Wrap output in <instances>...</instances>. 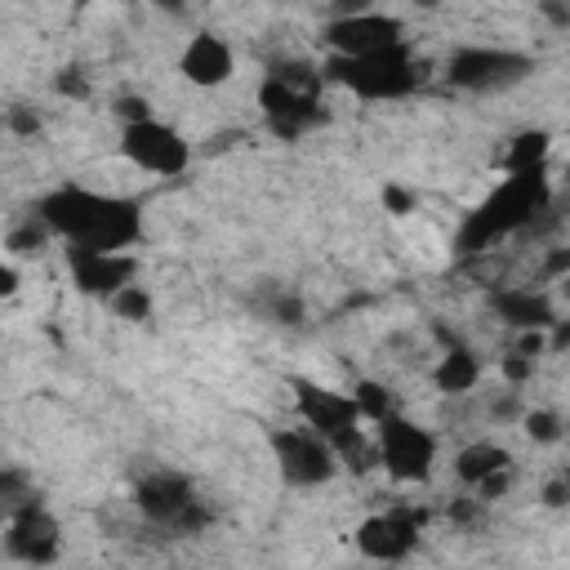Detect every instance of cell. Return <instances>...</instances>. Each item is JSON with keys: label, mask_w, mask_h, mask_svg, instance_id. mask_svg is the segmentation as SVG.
Masks as SVG:
<instances>
[{"label": "cell", "mask_w": 570, "mask_h": 570, "mask_svg": "<svg viewBox=\"0 0 570 570\" xmlns=\"http://www.w3.org/2000/svg\"><path fill=\"white\" fill-rule=\"evenodd\" d=\"M530 71H534V58H530V53L494 49V45H463V49H454L450 62H445V80H450L454 89H468V94L512 89V85H521Z\"/></svg>", "instance_id": "obj_5"}, {"label": "cell", "mask_w": 570, "mask_h": 570, "mask_svg": "<svg viewBox=\"0 0 570 570\" xmlns=\"http://www.w3.org/2000/svg\"><path fill=\"white\" fill-rule=\"evenodd\" d=\"M107 303H111V312L125 316V321H147V316H151V294H147L142 285H125V289L111 294Z\"/></svg>", "instance_id": "obj_22"}, {"label": "cell", "mask_w": 570, "mask_h": 570, "mask_svg": "<svg viewBox=\"0 0 570 570\" xmlns=\"http://www.w3.org/2000/svg\"><path fill=\"white\" fill-rule=\"evenodd\" d=\"M503 374H508L512 383H521V379H530V374H534V361H525V356H517V352H512V356L503 361Z\"/></svg>", "instance_id": "obj_27"}, {"label": "cell", "mask_w": 570, "mask_h": 570, "mask_svg": "<svg viewBox=\"0 0 570 570\" xmlns=\"http://www.w3.org/2000/svg\"><path fill=\"white\" fill-rule=\"evenodd\" d=\"M120 151L129 165L147 169V174H160V178H174L187 169L191 160V147L178 129H169L165 120H138V125H125L120 129Z\"/></svg>", "instance_id": "obj_6"}, {"label": "cell", "mask_w": 570, "mask_h": 570, "mask_svg": "<svg viewBox=\"0 0 570 570\" xmlns=\"http://www.w3.org/2000/svg\"><path fill=\"white\" fill-rule=\"evenodd\" d=\"M58 94L85 98V94H89V85H85V76H80V71H62V76H58Z\"/></svg>", "instance_id": "obj_25"}, {"label": "cell", "mask_w": 570, "mask_h": 570, "mask_svg": "<svg viewBox=\"0 0 570 570\" xmlns=\"http://www.w3.org/2000/svg\"><path fill=\"white\" fill-rule=\"evenodd\" d=\"M36 503V485H31V472L22 468H0V517L9 521L18 508Z\"/></svg>", "instance_id": "obj_19"}, {"label": "cell", "mask_w": 570, "mask_h": 570, "mask_svg": "<svg viewBox=\"0 0 570 570\" xmlns=\"http://www.w3.org/2000/svg\"><path fill=\"white\" fill-rule=\"evenodd\" d=\"M476 379H481V361H476V352H472L468 343H450L445 356H441L436 370H432V383H436L441 392H450V396L472 392Z\"/></svg>", "instance_id": "obj_16"}, {"label": "cell", "mask_w": 570, "mask_h": 570, "mask_svg": "<svg viewBox=\"0 0 570 570\" xmlns=\"http://www.w3.org/2000/svg\"><path fill=\"white\" fill-rule=\"evenodd\" d=\"M272 454H276V468L289 485H325L338 472L334 450L307 428H276L272 432Z\"/></svg>", "instance_id": "obj_9"}, {"label": "cell", "mask_w": 570, "mask_h": 570, "mask_svg": "<svg viewBox=\"0 0 570 570\" xmlns=\"http://www.w3.org/2000/svg\"><path fill=\"white\" fill-rule=\"evenodd\" d=\"M321 80H334L361 98H405L419 89V58L401 40L392 49H374L361 58H330Z\"/></svg>", "instance_id": "obj_3"}, {"label": "cell", "mask_w": 570, "mask_h": 570, "mask_svg": "<svg viewBox=\"0 0 570 570\" xmlns=\"http://www.w3.org/2000/svg\"><path fill=\"white\" fill-rule=\"evenodd\" d=\"M9 125H13L18 134H36V129H40V116L27 111V107H13V111H9Z\"/></svg>", "instance_id": "obj_26"}, {"label": "cell", "mask_w": 570, "mask_h": 570, "mask_svg": "<svg viewBox=\"0 0 570 570\" xmlns=\"http://www.w3.org/2000/svg\"><path fill=\"white\" fill-rule=\"evenodd\" d=\"M525 432H530L539 445H552V441H561V414H557V410H530V414H525Z\"/></svg>", "instance_id": "obj_23"}, {"label": "cell", "mask_w": 570, "mask_h": 570, "mask_svg": "<svg viewBox=\"0 0 570 570\" xmlns=\"http://www.w3.org/2000/svg\"><path fill=\"white\" fill-rule=\"evenodd\" d=\"M325 45L334 49L330 58H361L374 49H392L401 45V18L383 9H343L338 18H330Z\"/></svg>", "instance_id": "obj_8"}, {"label": "cell", "mask_w": 570, "mask_h": 570, "mask_svg": "<svg viewBox=\"0 0 570 570\" xmlns=\"http://www.w3.org/2000/svg\"><path fill=\"white\" fill-rule=\"evenodd\" d=\"M352 401H356V414H361V419H370V423H383L387 414H396L392 392H387L383 383H374V379L356 383V387H352Z\"/></svg>", "instance_id": "obj_20"}, {"label": "cell", "mask_w": 570, "mask_h": 570, "mask_svg": "<svg viewBox=\"0 0 570 570\" xmlns=\"http://www.w3.org/2000/svg\"><path fill=\"white\" fill-rule=\"evenodd\" d=\"M543 209H548V178H543V169H534V174H512V178H503V183L463 218V227H459V249H463V254H476V249L494 245L499 236L525 227V223H530L534 214H543Z\"/></svg>", "instance_id": "obj_2"}, {"label": "cell", "mask_w": 570, "mask_h": 570, "mask_svg": "<svg viewBox=\"0 0 570 570\" xmlns=\"http://www.w3.org/2000/svg\"><path fill=\"white\" fill-rule=\"evenodd\" d=\"M18 285H22L18 267H13V263H0V298H13V294H18Z\"/></svg>", "instance_id": "obj_28"}, {"label": "cell", "mask_w": 570, "mask_h": 570, "mask_svg": "<svg viewBox=\"0 0 570 570\" xmlns=\"http://www.w3.org/2000/svg\"><path fill=\"white\" fill-rule=\"evenodd\" d=\"M258 107L272 125L276 138H303L307 129L321 125V102L312 89H298V85H285L281 76L267 71V80L258 85Z\"/></svg>", "instance_id": "obj_12"}, {"label": "cell", "mask_w": 570, "mask_h": 570, "mask_svg": "<svg viewBox=\"0 0 570 570\" xmlns=\"http://www.w3.org/2000/svg\"><path fill=\"white\" fill-rule=\"evenodd\" d=\"M116 116L125 125H138V120H151V107H147V98H120L116 102Z\"/></svg>", "instance_id": "obj_24"}, {"label": "cell", "mask_w": 570, "mask_h": 570, "mask_svg": "<svg viewBox=\"0 0 570 570\" xmlns=\"http://www.w3.org/2000/svg\"><path fill=\"white\" fill-rule=\"evenodd\" d=\"M45 245H49V232H45V223H40L36 214H31L27 223H18V227L4 236V249H9V254H18V258H31V254H40Z\"/></svg>", "instance_id": "obj_21"}, {"label": "cell", "mask_w": 570, "mask_h": 570, "mask_svg": "<svg viewBox=\"0 0 570 570\" xmlns=\"http://www.w3.org/2000/svg\"><path fill=\"white\" fill-rule=\"evenodd\" d=\"M548 147H552V138H548L543 129H525V134H517V138L508 142V151H503V169H508V178H512V174H534V169H543Z\"/></svg>", "instance_id": "obj_18"}, {"label": "cell", "mask_w": 570, "mask_h": 570, "mask_svg": "<svg viewBox=\"0 0 570 570\" xmlns=\"http://www.w3.org/2000/svg\"><path fill=\"white\" fill-rule=\"evenodd\" d=\"M134 508H138L151 525L174 530V534H196V530H205L209 517H214V512L205 508V499L196 494V485H191L183 472H169V468L147 472V476L134 485Z\"/></svg>", "instance_id": "obj_4"}, {"label": "cell", "mask_w": 570, "mask_h": 570, "mask_svg": "<svg viewBox=\"0 0 570 570\" xmlns=\"http://www.w3.org/2000/svg\"><path fill=\"white\" fill-rule=\"evenodd\" d=\"M67 267H71V281L80 294H94V298H111L120 294L125 285H134V254H85V249H67Z\"/></svg>", "instance_id": "obj_13"}, {"label": "cell", "mask_w": 570, "mask_h": 570, "mask_svg": "<svg viewBox=\"0 0 570 570\" xmlns=\"http://www.w3.org/2000/svg\"><path fill=\"white\" fill-rule=\"evenodd\" d=\"M4 552L22 566H49L62 552V525L53 521V512L36 499L27 508H18L4 521Z\"/></svg>", "instance_id": "obj_10"}, {"label": "cell", "mask_w": 570, "mask_h": 570, "mask_svg": "<svg viewBox=\"0 0 570 570\" xmlns=\"http://www.w3.org/2000/svg\"><path fill=\"white\" fill-rule=\"evenodd\" d=\"M178 71H183L191 85L214 89V85L232 80V71H236L232 45H227L223 36H214V31H196V36L183 45V53H178Z\"/></svg>", "instance_id": "obj_14"}, {"label": "cell", "mask_w": 570, "mask_h": 570, "mask_svg": "<svg viewBox=\"0 0 570 570\" xmlns=\"http://www.w3.org/2000/svg\"><path fill=\"white\" fill-rule=\"evenodd\" d=\"M543 503H548V508H561V503H566V481H552V485L543 490Z\"/></svg>", "instance_id": "obj_29"}, {"label": "cell", "mask_w": 570, "mask_h": 570, "mask_svg": "<svg viewBox=\"0 0 570 570\" xmlns=\"http://www.w3.org/2000/svg\"><path fill=\"white\" fill-rule=\"evenodd\" d=\"M508 468H512V454H508L499 441H472V445H463L459 459H454V472H459V481H468V485H481L485 476L508 472Z\"/></svg>", "instance_id": "obj_17"}, {"label": "cell", "mask_w": 570, "mask_h": 570, "mask_svg": "<svg viewBox=\"0 0 570 570\" xmlns=\"http://www.w3.org/2000/svg\"><path fill=\"white\" fill-rule=\"evenodd\" d=\"M36 218L49 236L67 240V249L85 254H125L142 236V214L125 196L89 191L80 183H62L36 200Z\"/></svg>", "instance_id": "obj_1"}, {"label": "cell", "mask_w": 570, "mask_h": 570, "mask_svg": "<svg viewBox=\"0 0 570 570\" xmlns=\"http://www.w3.org/2000/svg\"><path fill=\"white\" fill-rule=\"evenodd\" d=\"M379 463L396 476V481H428L432 459H436V436L401 414H387L379 423Z\"/></svg>", "instance_id": "obj_7"}, {"label": "cell", "mask_w": 570, "mask_h": 570, "mask_svg": "<svg viewBox=\"0 0 570 570\" xmlns=\"http://www.w3.org/2000/svg\"><path fill=\"white\" fill-rule=\"evenodd\" d=\"M383 200H387V205H392V209H405V205H410V200H405V191H387V196H383Z\"/></svg>", "instance_id": "obj_30"}, {"label": "cell", "mask_w": 570, "mask_h": 570, "mask_svg": "<svg viewBox=\"0 0 570 570\" xmlns=\"http://www.w3.org/2000/svg\"><path fill=\"white\" fill-rule=\"evenodd\" d=\"M419 525H423V517L410 512V508L374 512L356 525V552L379 561V566H396L419 548Z\"/></svg>", "instance_id": "obj_11"}, {"label": "cell", "mask_w": 570, "mask_h": 570, "mask_svg": "<svg viewBox=\"0 0 570 570\" xmlns=\"http://www.w3.org/2000/svg\"><path fill=\"white\" fill-rule=\"evenodd\" d=\"M494 312H499L508 325H517V330H552V325L561 321L557 307H552V298H548L543 289H521V285L499 289V294H494Z\"/></svg>", "instance_id": "obj_15"}]
</instances>
